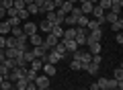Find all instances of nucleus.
<instances>
[{
	"label": "nucleus",
	"instance_id": "1",
	"mask_svg": "<svg viewBox=\"0 0 123 90\" xmlns=\"http://www.w3.org/2000/svg\"><path fill=\"white\" fill-rule=\"evenodd\" d=\"M90 14L94 17V21H98V25H103V23H105V10H103L98 4L92 6V12H90Z\"/></svg>",
	"mask_w": 123,
	"mask_h": 90
},
{
	"label": "nucleus",
	"instance_id": "2",
	"mask_svg": "<svg viewBox=\"0 0 123 90\" xmlns=\"http://www.w3.org/2000/svg\"><path fill=\"white\" fill-rule=\"evenodd\" d=\"M47 51H49V49L45 47V45H39V47H33V49H31V53H33L37 60H43V64H45V55H47Z\"/></svg>",
	"mask_w": 123,
	"mask_h": 90
},
{
	"label": "nucleus",
	"instance_id": "3",
	"mask_svg": "<svg viewBox=\"0 0 123 90\" xmlns=\"http://www.w3.org/2000/svg\"><path fill=\"white\" fill-rule=\"evenodd\" d=\"M57 61H62L60 53H57L55 49H49V51H47V55H45V64H53V66H55Z\"/></svg>",
	"mask_w": 123,
	"mask_h": 90
},
{
	"label": "nucleus",
	"instance_id": "4",
	"mask_svg": "<svg viewBox=\"0 0 123 90\" xmlns=\"http://www.w3.org/2000/svg\"><path fill=\"white\" fill-rule=\"evenodd\" d=\"M37 31H39V29H37V25H35V23H31V21H25V25H23V33H25L27 37H29V35H35Z\"/></svg>",
	"mask_w": 123,
	"mask_h": 90
},
{
	"label": "nucleus",
	"instance_id": "5",
	"mask_svg": "<svg viewBox=\"0 0 123 90\" xmlns=\"http://www.w3.org/2000/svg\"><path fill=\"white\" fill-rule=\"evenodd\" d=\"M57 41H60V39H57L55 35L47 33V37L43 39V45H45V47H47V49H53V47H55V45H57Z\"/></svg>",
	"mask_w": 123,
	"mask_h": 90
},
{
	"label": "nucleus",
	"instance_id": "6",
	"mask_svg": "<svg viewBox=\"0 0 123 90\" xmlns=\"http://www.w3.org/2000/svg\"><path fill=\"white\" fill-rule=\"evenodd\" d=\"M35 86L37 88H49V76H39L37 74V78H35Z\"/></svg>",
	"mask_w": 123,
	"mask_h": 90
},
{
	"label": "nucleus",
	"instance_id": "7",
	"mask_svg": "<svg viewBox=\"0 0 123 90\" xmlns=\"http://www.w3.org/2000/svg\"><path fill=\"white\" fill-rule=\"evenodd\" d=\"M90 61H92V53L88 51V49H86V51H82V49H80V64H82V70H84V66L90 64Z\"/></svg>",
	"mask_w": 123,
	"mask_h": 90
},
{
	"label": "nucleus",
	"instance_id": "8",
	"mask_svg": "<svg viewBox=\"0 0 123 90\" xmlns=\"http://www.w3.org/2000/svg\"><path fill=\"white\" fill-rule=\"evenodd\" d=\"M62 41H64V45H66V51H68V53H74L76 49H80L78 45H76L74 39H62Z\"/></svg>",
	"mask_w": 123,
	"mask_h": 90
},
{
	"label": "nucleus",
	"instance_id": "9",
	"mask_svg": "<svg viewBox=\"0 0 123 90\" xmlns=\"http://www.w3.org/2000/svg\"><path fill=\"white\" fill-rule=\"evenodd\" d=\"M98 70H101V66H98V64H92V61L84 66V72H86V74H90V76H97V74H98Z\"/></svg>",
	"mask_w": 123,
	"mask_h": 90
},
{
	"label": "nucleus",
	"instance_id": "10",
	"mask_svg": "<svg viewBox=\"0 0 123 90\" xmlns=\"http://www.w3.org/2000/svg\"><path fill=\"white\" fill-rule=\"evenodd\" d=\"M27 41L31 43V45H33V47H39V45H43V37H41V35H29V39H27Z\"/></svg>",
	"mask_w": 123,
	"mask_h": 90
},
{
	"label": "nucleus",
	"instance_id": "11",
	"mask_svg": "<svg viewBox=\"0 0 123 90\" xmlns=\"http://www.w3.org/2000/svg\"><path fill=\"white\" fill-rule=\"evenodd\" d=\"M53 49H55V51L60 53V57H62V60H66V57H68L66 45H64V41H62V39H60V41H57V45H55V47H53Z\"/></svg>",
	"mask_w": 123,
	"mask_h": 90
},
{
	"label": "nucleus",
	"instance_id": "12",
	"mask_svg": "<svg viewBox=\"0 0 123 90\" xmlns=\"http://www.w3.org/2000/svg\"><path fill=\"white\" fill-rule=\"evenodd\" d=\"M78 6H80V10H82V14H86V17H88V14L92 12V6H94V4L88 2V0H84V2H80Z\"/></svg>",
	"mask_w": 123,
	"mask_h": 90
},
{
	"label": "nucleus",
	"instance_id": "13",
	"mask_svg": "<svg viewBox=\"0 0 123 90\" xmlns=\"http://www.w3.org/2000/svg\"><path fill=\"white\" fill-rule=\"evenodd\" d=\"M101 49H103V45H101V41H94V43H88V51H90L92 55H97V53H101Z\"/></svg>",
	"mask_w": 123,
	"mask_h": 90
},
{
	"label": "nucleus",
	"instance_id": "14",
	"mask_svg": "<svg viewBox=\"0 0 123 90\" xmlns=\"http://www.w3.org/2000/svg\"><path fill=\"white\" fill-rule=\"evenodd\" d=\"M123 8V0H111V12H121Z\"/></svg>",
	"mask_w": 123,
	"mask_h": 90
},
{
	"label": "nucleus",
	"instance_id": "15",
	"mask_svg": "<svg viewBox=\"0 0 123 90\" xmlns=\"http://www.w3.org/2000/svg\"><path fill=\"white\" fill-rule=\"evenodd\" d=\"M88 21H90V18H88L86 14H80V17L76 18V27H80V29H86V25H88Z\"/></svg>",
	"mask_w": 123,
	"mask_h": 90
},
{
	"label": "nucleus",
	"instance_id": "16",
	"mask_svg": "<svg viewBox=\"0 0 123 90\" xmlns=\"http://www.w3.org/2000/svg\"><path fill=\"white\" fill-rule=\"evenodd\" d=\"M43 72H45V76L51 78V76H55L57 70H55V66H53V64H43Z\"/></svg>",
	"mask_w": 123,
	"mask_h": 90
},
{
	"label": "nucleus",
	"instance_id": "17",
	"mask_svg": "<svg viewBox=\"0 0 123 90\" xmlns=\"http://www.w3.org/2000/svg\"><path fill=\"white\" fill-rule=\"evenodd\" d=\"M0 35H2V37L10 35V25H8L6 21H0Z\"/></svg>",
	"mask_w": 123,
	"mask_h": 90
},
{
	"label": "nucleus",
	"instance_id": "18",
	"mask_svg": "<svg viewBox=\"0 0 123 90\" xmlns=\"http://www.w3.org/2000/svg\"><path fill=\"white\" fill-rule=\"evenodd\" d=\"M76 37V27H68V29H64V37L62 39H74Z\"/></svg>",
	"mask_w": 123,
	"mask_h": 90
},
{
	"label": "nucleus",
	"instance_id": "19",
	"mask_svg": "<svg viewBox=\"0 0 123 90\" xmlns=\"http://www.w3.org/2000/svg\"><path fill=\"white\" fill-rule=\"evenodd\" d=\"M51 35H55L57 39H62V37H64V27H62V25H53L51 27Z\"/></svg>",
	"mask_w": 123,
	"mask_h": 90
},
{
	"label": "nucleus",
	"instance_id": "20",
	"mask_svg": "<svg viewBox=\"0 0 123 90\" xmlns=\"http://www.w3.org/2000/svg\"><path fill=\"white\" fill-rule=\"evenodd\" d=\"M18 53H21V51H17V47H6V49H4V55L8 57V60H14Z\"/></svg>",
	"mask_w": 123,
	"mask_h": 90
},
{
	"label": "nucleus",
	"instance_id": "21",
	"mask_svg": "<svg viewBox=\"0 0 123 90\" xmlns=\"http://www.w3.org/2000/svg\"><path fill=\"white\" fill-rule=\"evenodd\" d=\"M51 23H47V21H41L39 23V25H37V29H41V31H43V33H51Z\"/></svg>",
	"mask_w": 123,
	"mask_h": 90
},
{
	"label": "nucleus",
	"instance_id": "22",
	"mask_svg": "<svg viewBox=\"0 0 123 90\" xmlns=\"http://www.w3.org/2000/svg\"><path fill=\"white\" fill-rule=\"evenodd\" d=\"M117 18H119L117 12H111V10H107V12H105V23H115Z\"/></svg>",
	"mask_w": 123,
	"mask_h": 90
},
{
	"label": "nucleus",
	"instance_id": "23",
	"mask_svg": "<svg viewBox=\"0 0 123 90\" xmlns=\"http://www.w3.org/2000/svg\"><path fill=\"white\" fill-rule=\"evenodd\" d=\"M29 66H31V70H35V72H39V70L43 68V60H37V57H35V60L31 61Z\"/></svg>",
	"mask_w": 123,
	"mask_h": 90
},
{
	"label": "nucleus",
	"instance_id": "24",
	"mask_svg": "<svg viewBox=\"0 0 123 90\" xmlns=\"http://www.w3.org/2000/svg\"><path fill=\"white\" fill-rule=\"evenodd\" d=\"M111 29H113L115 33H119V31L123 29V18L119 17V18H117V21H115V23H111Z\"/></svg>",
	"mask_w": 123,
	"mask_h": 90
},
{
	"label": "nucleus",
	"instance_id": "25",
	"mask_svg": "<svg viewBox=\"0 0 123 90\" xmlns=\"http://www.w3.org/2000/svg\"><path fill=\"white\" fill-rule=\"evenodd\" d=\"M62 25H68V27H76V17H72V14H66L64 17V23Z\"/></svg>",
	"mask_w": 123,
	"mask_h": 90
},
{
	"label": "nucleus",
	"instance_id": "26",
	"mask_svg": "<svg viewBox=\"0 0 123 90\" xmlns=\"http://www.w3.org/2000/svg\"><path fill=\"white\" fill-rule=\"evenodd\" d=\"M6 23L10 25V29L12 27H21V18L18 17H6Z\"/></svg>",
	"mask_w": 123,
	"mask_h": 90
},
{
	"label": "nucleus",
	"instance_id": "27",
	"mask_svg": "<svg viewBox=\"0 0 123 90\" xmlns=\"http://www.w3.org/2000/svg\"><path fill=\"white\" fill-rule=\"evenodd\" d=\"M55 10V4L53 2H45L43 6H41V12H53Z\"/></svg>",
	"mask_w": 123,
	"mask_h": 90
},
{
	"label": "nucleus",
	"instance_id": "28",
	"mask_svg": "<svg viewBox=\"0 0 123 90\" xmlns=\"http://www.w3.org/2000/svg\"><path fill=\"white\" fill-rule=\"evenodd\" d=\"M25 8H27V12H29V14H37V12H41V10L37 8V4H35V2H31V4H27Z\"/></svg>",
	"mask_w": 123,
	"mask_h": 90
},
{
	"label": "nucleus",
	"instance_id": "29",
	"mask_svg": "<svg viewBox=\"0 0 123 90\" xmlns=\"http://www.w3.org/2000/svg\"><path fill=\"white\" fill-rule=\"evenodd\" d=\"M94 29H101V25H98V21H94V18H90L86 25V31H94Z\"/></svg>",
	"mask_w": 123,
	"mask_h": 90
},
{
	"label": "nucleus",
	"instance_id": "30",
	"mask_svg": "<svg viewBox=\"0 0 123 90\" xmlns=\"http://www.w3.org/2000/svg\"><path fill=\"white\" fill-rule=\"evenodd\" d=\"M2 66H4L6 70H14V68H17V64H14V60H8V57H4V61H2Z\"/></svg>",
	"mask_w": 123,
	"mask_h": 90
},
{
	"label": "nucleus",
	"instance_id": "31",
	"mask_svg": "<svg viewBox=\"0 0 123 90\" xmlns=\"http://www.w3.org/2000/svg\"><path fill=\"white\" fill-rule=\"evenodd\" d=\"M6 47H17V37L6 35ZM6 47H4V49H6Z\"/></svg>",
	"mask_w": 123,
	"mask_h": 90
},
{
	"label": "nucleus",
	"instance_id": "32",
	"mask_svg": "<svg viewBox=\"0 0 123 90\" xmlns=\"http://www.w3.org/2000/svg\"><path fill=\"white\" fill-rule=\"evenodd\" d=\"M97 4L101 6V8L105 10V12H107V10H111V0H98Z\"/></svg>",
	"mask_w": 123,
	"mask_h": 90
},
{
	"label": "nucleus",
	"instance_id": "33",
	"mask_svg": "<svg viewBox=\"0 0 123 90\" xmlns=\"http://www.w3.org/2000/svg\"><path fill=\"white\" fill-rule=\"evenodd\" d=\"M25 78H27V80H29V82H35V78H37V72H35V70H27V74H25Z\"/></svg>",
	"mask_w": 123,
	"mask_h": 90
},
{
	"label": "nucleus",
	"instance_id": "34",
	"mask_svg": "<svg viewBox=\"0 0 123 90\" xmlns=\"http://www.w3.org/2000/svg\"><path fill=\"white\" fill-rule=\"evenodd\" d=\"M33 60H35V55L31 53V49H29V51H25V53H23V61H25V64H31Z\"/></svg>",
	"mask_w": 123,
	"mask_h": 90
},
{
	"label": "nucleus",
	"instance_id": "35",
	"mask_svg": "<svg viewBox=\"0 0 123 90\" xmlns=\"http://www.w3.org/2000/svg\"><path fill=\"white\" fill-rule=\"evenodd\" d=\"M12 86H14V84H12L10 80H6V78L0 82V88H2V90H12Z\"/></svg>",
	"mask_w": 123,
	"mask_h": 90
},
{
	"label": "nucleus",
	"instance_id": "36",
	"mask_svg": "<svg viewBox=\"0 0 123 90\" xmlns=\"http://www.w3.org/2000/svg\"><path fill=\"white\" fill-rule=\"evenodd\" d=\"M70 70H74V72H78V70H82V64H80L78 60H72V61H70Z\"/></svg>",
	"mask_w": 123,
	"mask_h": 90
},
{
	"label": "nucleus",
	"instance_id": "37",
	"mask_svg": "<svg viewBox=\"0 0 123 90\" xmlns=\"http://www.w3.org/2000/svg\"><path fill=\"white\" fill-rule=\"evenodd\" d=\"M97 84H98V88H107L109 90V80H107V78H98Z\"/></svg>",
	"mask_w": 123,
	"mask_h": 90
},
{
	"label": "nucleus",
	"instance_id": "38",
	"mask_svg": "<svg viewBox=\"0 0 123 90\" xmlns=\"http://www.w3.org/2000/svg\"><path fill=\"white\" fill-rule=\"evenodd\" d=\"M12 6H14V8H17V10H23V8H25V2H23V0H12Z\"/></svg>",
	"mask_w": 123,
	"mask_h": 90
},
{
	"label": "nucleus",
	"instance_id": "39",
	"mask_svg": "<svg viewBox=\"0 0 123 90\" xmlns=\"http://www.w3.org/2000/svg\"><path fill=\"white\" fill-rule=\"evenodd\" d=\"M17 17L21 18V21H27V18H29V12H27V8H23V10H18V12H17Z\"/></svg>",
	"mask_w": 123,
	"mask_h": 90
},
{
	"label": "nucleus",
	"instance_id": "40",
	"mask_svg": "<svg viewBox=\"0 0 123 90\" xmlns=\"http://www.w3.org/2000/svg\"><path fill=\"white\" fill-rule=\"evenodd\" d=\"M10 35H12V37H18V35H23V27H12V29H10Z\"/></svg>",
	"mask_w": 123,
	"mask_h": 90
},
{
	"label": "nucleus",
	"instance_id": "41",
	"mask_svg": "<svg viewBox=\"0 0 123 90\" xmlns=\"http://www.w3.org/2000/svg\"><path fill=\"white\" fill-rule=\"evenodd\" d=\"M70 14H72V17H76V18H78L80 14H82V10H80V6H76V4H74V8H72V12H70Z\"/></svg>",
	"mask_w": 123,
	"mask_h": 90
},
{
	"label": "nucleus",
	"instance_id": "42",
	"mask_svg": "<svg viewBox=\"0 0 123 90\" xmlns=\"http://www.w3.org/2000/svg\"><path fill=\"white\" fill-rule=\"evenodd\" d=\"M2 8H12V0H2Z\"/></svg>",
	"mask_w": 123,
	"mask_h": 90
},
{
	"label": "nucleus",
	"instance_id": "43",
	"mask_svg": "<svg viewBox=\"0 0 123 90\" xmlns=\"http://www.w3.org/2000/svg\"><path fill=\"white\" fill-rule=\"evenodd\" d=\"M115 41H117V45H123V35H121V31L115 35Z\"/></svg>",
	"mask_w": 123,
	"mask_h": 90
},
{
	"label": "nucleus",
	"instance_id": "44",
	"mask_svg": "<svg viewBox=\"0 0 123 90\" xmlns=\"http://www.w3.org/2000/svg\"><path fill=\"white\" fill-rule=\"evenodd\" d=\"M101 53H97V55H92V64H98V66H101Z\"/></svg>",
	"mask_w": 123,
	"mask_h": 90
},
{
	"label": "nucleus",
	"instance_id": "45",
	"mask_svg": "<svg viewBox=\"0 0 123 90\" xmlns=\"http://www.w3.org/2000/svg\"><path fill=\"white\" fill-rule=\"evenodd\" d=\"M0 21H6V8L0 6Z\"/></svg>",
	"mask_w": 123,
	"mask_h": 90
},
{
	"label": "nucleus",
	"instance_id": "46",
	"mask_svg": "<svg viewBox=\"0 0 123 90\" xmlns=\"http://www.w3.org/2000/svg\"><path fill=\"white\" fill-rule=\"evenodd\" d=\"M4 47H6V37L0 35V49H4Z\"/></svg>",
	"mask_w": 123,
	"mask_h": 90
},
{
	"label": "nucleus",
	"instance_id": "47",
	"mask_svg": "<svg viewBox=\"0 0 123 90\" xmlns=\"http://www.w3.org/2000/svg\"><path fill=\"white\" fill-rule=\"evenodd\" d=\"M25 90H37V86H35V82H29V84H27V88Z\"/></svg>",
	"mask_w": 123,
	"mask_h": 90
},
{
	"label": "nucleus",
	"instance_id": "48",
	"mask_svg": "<svg viewBox=\"0 0 123 90\" xmlns=\"http://www.w3.org/2000/svg\"><path fill=\"white\" fill-rule=\"evenodd\" d=\"M35 4H37V8H39V10H41V6H43V4H45V0H35Z\"/></svg>",
	"mask_w": 123,
	"mask_h": 90
},
{
	"label": "nucleus",
	"instance_id": "49",
	"mask_svg": "<svg viewBox=\"0 0 123 90\" xmlns=\"http://www.w3.org/2000/svg\"><path fill=\"white\" fill-rule=\"evenodd\" d=\"M88 90H101V88H98V84L94 82V84H90V88H88Z\"/></svg>",
	"mask_w": 123,
	"mask_h": 90
},
{
	"label": "nucleus",
	"instance_id": "50",
	"mask_svg": "<svg viewBox=\"0 0 123 90\" xmlns=\"http://www.w3.org/2000/svg\"><path fill=\"white\" fill-rule=\"evenodd\" d=\"M4 57H6L4 55V49H0V61H4Z\"/></svg>",
	"mask_w": 123,
	"mask_h": 90
},
{
	"label": "nucleus",
	"instance_id": "51",
	"mask_svg": "<svg viewBox=\"0 0 123 90\" xmlns=\"http://www.w3.org/2000/svg\"><path fill=\"white\" fill-rule=\"evenodd\" d=\"M23 2H25V4H31V2H35V0H23Z\"/></svg>",
	"mask_w": 123,
	"mask_h": 90
},
{
	"label": "nucleus",
	"instance_id": "52",
	"mask_svg": "<svg viewBox=\"0 0 123 90\" xmlns=\"http://www.w3.org/2000/svg\"><path fill=\"white\" fill-rule=\"evenodd\" d=\"M68 2H72V4H78V0H68Z\"/></svg>",
	"mask_w": 123,
	"mask_h": 90
},
{
	"label": "nucleus",
	"instance_id": "53",
	"mask_svg": "<svg viewBox=\"0 0 123 90\" xmlns=\"http://www.w3.org/2000/svg\"><path fill=\"white\" fill-rule=\"evenodd\" d=\"M113 90H123V88H121V86H117V88H113Z\"/></svg>",
	"mask_w": 123,
	"mask_h": 90
},
{
	"label": "nucleus",
	"instance_id": "54",
	"mask_svg": "<svg viewBox=\"0 0 123 90\" xmlns=\"http://www.w3.org/2000/svg\"><path fill=\"white\" fill-rule=\"evenodd\" d=\"M37 90H49V88H37Z\"/></svg>",
	"mask_w": 123,
	"mask_h": 90
},
{
	"label": "nucleus",
	"instance_id": "55",
	"mask_svg": "<svg viewBox=\"0 0 123 90\" xmlns=\"http://www.w3.org/2000/svg\"><path fill=\"white\" fill-rule=\"evenodd\" d=\"M84 90H88V88H84Z\"/></svg>",
	"mask_w": 123,
	"mask_h": 90
},
{
	"label": "nucleus",
	"instance_id": "56",
	"mask_svg": "<svg viewBox=\"0 0 123 90\" xmlns=\"http://www.w3.org/2000/svg\"><path fill=\"white\" fill-rule=\"evenodd\" d=\"M0 90H2V88H0Z\"/></svg>",
	"mask_w": 123,
	"mask_h": 90
}]
</instances>
